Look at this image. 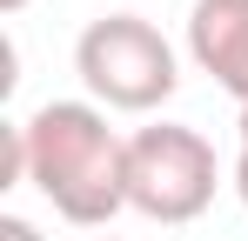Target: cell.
Segmentation results:
<instances>
[{"label":"cell","mask_w":248,"mask_h":241,"mask_svg":"<svg viewBox=\"0 0 248 241\" xmlns=\"http://www.w3.org/2000/svg\"><path fill=\"white\" fill-rule=\"evenodd\" d=\"M27 181L74 228H108L127 208V141L108 127L94 101H47L20 120Z\"/></svg>","instance_id":"6da1fadb"},{"label":"cell","mask_w":248,"mask_h":241,"mask_svg":"<svg viewBox=\"0 0 248 241\" xmlns=\"http://www.w3.org/2000/svg\"><path fill=\"white\" fill-rule=\"evenodd\" d=\"M74 74L94 94V107L155 114L181 87V60H174V47L161 40L155 20H141V14H101L74 40Z\"/></svg>","instance_id":"7a4b0ae2"},{"label":"cell","mask_w":248,"mask_h":241,"mask_svg":"<svg viewBox=\"0 0 248 241\" xmlns=\"http://www.w3.org/2000/svg\"><path fill=\"white\" fill-rule=\"evenodd\" d=\"M208 201H215V148L195 127L155 120V127L127 134V208L134 214L181 228V221L208 214Z\"/></svg>","instance_id":"3957f363"},{"label":"cell","mask_w":248,"mask_h":241,"mask_svg":"<svg viewBox=\"0 0 248 241\" xmlns=\"http://www.w3.org/2000/svg\"><path fill=\"white\" fill-rule=\"evenodd\" d=\"M188 60L215 87L248 101V0H195L188 7Z\"/></svg>","instance_id":"277c9868"},{"label":"cell","mask_w":248,"mask_h":241,"mask_svg":"<svg viewBox=\"0 0 248 241\" xmlns=\"http://www.w3.org/2000/svg\"><path fill=\"white\" fill-rule=\"evenodd\" d=\"M27 181V134H20V120L7 127V154H0V188H20Z\"/></svg>","instance_id":"5b68a950"},{"label":"cell","mask_w":248,"mask_h":241,"mask_svg":"<svg viewBox=\"0 0 248 241\" xmlns=\"http://www.w3.org/2000/svg\"><path fill=\"white\" fill-rule=\"evenodd\" d=\"M0 241H41V228L27 214H0Z\"/></svg>","instance_id":"8992f818"},{"label":"cell","mask_w":248,"mask_h":241,"mask_svg":"<svg viewBox=\"0 0 248 241\" xmlns=\"http://www.w3.org/2000/svg\"><path fill=\"white\" fill-rule=\"evenodd\" d=\"M235 195H242V208H248V148L235 154Z\"/></svg>","instance_id":"52a82bcc"},{"label":"cell","mask_w":248,"mask_h":241,"mask_svg":"<svg viewBox=\"0 0 248 241\" xmlns=\"http://www.w3.org/2000/svg\"><path fill=\"white\" fill-rule=\"evenodd\" d=\"M20 7H27V0H0V14H20Z\"/></svg>","instance_id":"ba28073f"},{"label":"cell","mask_w":248,"mask_h":241,"mask_svg":"<svg viewBox=\"0 0 248 241\" xmlns=\"http://www.w3.org/2000/svg\"><path fill=\"white\" fill-rule=\"evenodd\" d=\"M242 148H248V101H242Z\"/></svg>","instance_id":"9c48e42d"}]
</instances>
